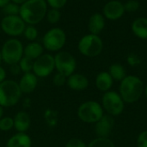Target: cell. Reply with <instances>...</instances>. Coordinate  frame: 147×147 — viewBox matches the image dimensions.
<instances>
[{
	"mask_svg": "<svg viewBox=\"0 0 147 147\" xmlns=\"http://www.w3.org/2000/svg\"><path fill=\"white\" fill-rule=\"evenodd\" d=\"M47 12V3L45 0H28L20 6V16L27 23H39Z\"/></svg>",
	"mask_w": 147,
	"mask_h": 147,
	"instance_id": "obj_1",
	"label": "cell"
},
{
	"mask_svg": "<svg viewBox=\"0 0 147 147\" xmlns=\"http://www.w3.org/2000/svg\"><path fill=\"white\" fill-rule=\"evenodd\" d=\"M121 98L127 103L137 101L143 93V82L136 76H126L120 87Z\"/></svg>",
	"mask_w": 147,
	"mask_h": 147,
	"instance_id": "obj_2",
	"label": "cell"
},
{
	"mask_svg": "<svg viewBox=\"0 0 147 147\" xmlns=\"http://www.w3.org/2000/svg\"><path fill=\"white\" fill-rule=\"evenodd\" d=\"M22 96L19 85L12 80H5L0 83V106L10 107L16 105Z\"/></svg>",
	"mask_w": 147,
	"mask_h": 147,
	"instance_id": "obj_3",
	"label": "cell"
},
{
	"mask_svg": "<svg viewBox=\"0 0 147 147\" xmlns=\"http://www.w3.org/2000/svg\"><path fill=\"white\" fill-rule=\"evenodd\" d=\"M2 61L11 66L19 63L23 56V46L17 39L7 40L1 49Z\"/></svg>",
	"mask_w": 147,
	"mask_h": 147,
	"instance_id": "obj_4",
	"label": "cell"
},
{
	"mask_svg": "<svg viewBox=\"0 0 147 147\" xmlns=\"http://www.w3.org/2000/svg\"><path fill=\"white\" fill-rule=\"evenodd\" d=\"M102 48L103 44L102 39L93 34L84 36L78 42V50L82 55L88 57L97 56L102 52Z\"/></svg>",
	"mask_w": 147,
	"mask_h": 147,
	"instance_id": "obj_5",
	"label": "cell"
},
{
	"mask_svg": "<svg viewBox=\"0 0 147 147\" xmlns=\"http://www.w3.org/2000/svg\"><path fill=\"white\" fill-rule=\"evenodd\" d=\"M78 115L85 123H96L103 116V111L97 102L87 101L78 107Z\"/></svg>",
	"mask_w": 147,
	"mask_h": 147,
	"instance_id": "obj_6",
	"label": "cell"
},
{
	"mask_svg": "<svg viewBox=\"0 0 147 147\" xmlns=\"http://www.w3.org/2000/svg\"><path fill=\"white\" fill-rule=\"evenodd\" d=\"M66 41V36L63 29L53 28L48 30L42 38L43 48L49 51H59L61 49Z\"/></svg>",
	"mask_w": 147,
	"mask_h": 147,
	"instance_id": "obj_7",
	"label": "cell"
},
{
	"mask_svg": "<svg viewBox=\"0 0 147 147\" xmlns=\"http://www.w3.org/2000/svg\"><path fill=\"white\" fill-rule=\"evenodd\" d=\"M55 68L58 73L64 75L66 77H69L73 74L76 69L77 62L74 56L66 51H60L56 54L54 56Z\"/></svg>",
	"mask_w": 147,
	"mask_h": 147,
	"instance_id": "obj_8",
	"label": "cell"
},
{
	"mask_svg": "<svg viewBox=\"0 0 147 147\" xmlns=\"http://www.w3.org/2000/svg\"><path fill=\"white\" fill-rule=\"evenodd\" d=\"M2 30L10 36H18L24 32L26 28L25 22L20 16H4L0 24Z\"/></svg>",
	"mask_w": 147,
	"mask_h": 147,
	"instance_id": "obj_9",
	"label": "cell"
},
{
	"mask_svg": "<svg viewBox=\"0 0 147 147\" xmlns=\"http://www.w3.org/2000/svg\"><path fill=\"white\" fill-rule=\"evenodd\" d=\"M55 68L54 56L50 54H43L34 61L33 72L37 77H47Z\"/></svg>",
	"mask_w": 147,
	"mask_h": 147,
	"instance_id": "obj_10",
	"label": "cell"
},
{
	"mask_svg": "<svg viewBox=\"0 0 147 147\" xmlns=\"http://www.w3.org/2000/svg\"><path fill=\"white\" fill-rule=\"evenodd\" d=\"M104 109L111 115H119L124 109L123 101L121 96L115 92H107L102 98Z\"/></svg>",
	"mask_w": 147,
	"mask_h": 147,
	"instance_id": "obj_11",
	"label": "cell"
},
{
	"mask_svg": "<svg viewBox=\"0 0 147 147\" xmlns=\"http://www.w3.org/2000/svg\"><path fill=\"white\" fill-rule=\"evenodd\" d=\"M124 12V4L117 0L109 1L103 7V14L109 20H117L121 18Z\"/></svg>",
	"mask_w": 147,
	"mask_h": 147,
	"instance_id": "obj_12",
	"label": "cell"
},
{
	"mask_svg": "<svg viewBox=\"0 0 147 147\" xmlns=\"http://www.w3.org/2000/svg\"><path fill=\"white\" fill-rule=\"evenodd\" d=\"M38 84L37 76L34 73H25L18 83L22 94H31L34 91Z\"/></svg>",
	"mask_w": 147,
	"mask_h": 147,
	"instance_id": "obj_13",
	"label": "cell"
},
{
	"mask_svg": "<svg viewBox=\"0 0 147 147\" xmlns=\"http://www.w3.org/2000/svg\"><path fill=\"white\" fill-rule=\"evenodd\" d=\"M115 121L109 115H104L96 122V133L99 138H107L114 127Z\"/></svg>",
	"mask_w": 147,
	"mask_h": 147,
	"instance_id": "obj_14",
	"label": "cell"
},
{
	"mask_svg": "<svg viewBox=\"0 0 147 147\" xmlns=\"http://www.w3.org/2000/svg\"><path fill=\"white\" fill-rule=\"evenodd\" d=\"M68 87L71 89L76 91H81L85 89L89 85L88 79L81 74H72L70 75L66 81Z\"/></svg>",
	"mask_w": 147,
	"mask_h": 147,
	"instance_id": "obj_15",
	"label": "cell"
},
{
	"mask_svg": "<svg viewBox=\"0 0 147 147\" xmlns=\"http://www.w3.org/2000/svg\"><path fill=\"white\" fill-rule=\"evenodd\" d=\"M14 127L18 133H25L30 126V117L25 111L18 112L14 117Z\"/></svg>",
	"mask_w": 147,
	"mask_h": 147,
	"instance_id": "obj_16",
	"label": "cell"
},
{
	"mask_svg": "<svg viewBox=\"0 0 147 147\" xmlns=\"http://www.w3.org/2000/svg\"><path fill=\"white\" fill-rule=\"evenodd\" d=\"M30 137L25 133H17L7 141L6 147H31Z\"/></svg>",
	"mask_w": 147,
	"mask_h": 147,
	"instance_id": "obj_17",
	"label": "cell"
},
{
	"mask_svg": "<svg viewBox=\"0 0 147 147\" xmlns=\"http://www.w3.org/2000/svg\"><path fill=\"white\" fill-rule=\"evenodd\" d=\"M105 26V20L102 15L99 13L93 14L89 20V29L93 35H98Z\"/></svg>",
	"mask_w": 147,
	"mask_h": 147,
	"instance_id": "obj_18",
	"label": "cell"
},
{
	"mask_svg": "<svg viewBox=\"0 0 147 147\" xmlns=\"http://www.w3.org/2000/svg\"><path fill=\"white\" fill-rule=\"evenodd\" d=\"M23 55L33 61H35L43 55V46L39 42H32L23 49Z\"/></svg>",
	"mask_w": 147,
	"mask_h": 147,
	"instance_id": "obj_19",
	"label": "cell"
},
{
	"mask_svg": "<svg viewBox=\"0 0 147 147\" xmlns=\"http://www.w3.org/2000/svg\"><path fill=\"white\" fill-rule=\"evenodd\" d=\"M132 31L141 39H147V18L139 17L132 24Z\"/></svg>",
	"mask_w": 147,
	"mask_h": 147,
	"instance_id": "obj_20",
	"label": "cell"
},
{
	"mask_svg": "<svg viewBox=\"0 0 147 147\" xmlns=\"http://www.w3.org/2000/svg\"><path fill=\"white\" fill-rule=\"evenodd\" d=\"M113 84V78L109 75V73L102 72L100 73L96 79V88L101 91H108Z\"/></svg>",
	"mask_w": 147,
	"mask_h": 147,
	"instance_id": "obj_21",
	"label": "cell"
},
{
	"mask_svg": "<svg viewBox=\"0 0 147 147\" xmlns=\"http://www.w3.org/2000/svg\"><path fill=\"white\" fill-rule=\"evenodd\" d=\"M109 75L116 81H122L126 77V71L123 66L120 64H113L109 68Z\"/></svg>",
	"mask_w": 147,
	"mask_h": 147,
	"instance_id": "obj_22",
	"label": "cell"
},
{
	"mask_svg": "<svg viewBox=\"0 0 147 147\" xmlns=\"http://www.w3.org/2000/svg\"><path fill=\"white\" fill-rule=\"evenodd\" d=\"M44 119L47 126L50 127H54L57 126L59 121V114L57 111L53 109H47L44 113Z\"/></svg>",
	"mask_w": 147,
	"mask_h": 147,
	"instance_id": "obj_23",
	"label": "cell"
},
{
	"mask_svg": "<svg viewBox=\"0 0 147 147\" xmlns=\"http://www.w3.org/2000/svg\"><path fill=\"white\" fill-rule=\"evenodd\" d=\"M87 147H115V145L107 138H97L91 141Z\"/></svg>",
	"mask_w": 147,
	"mask_h": 147,
	"instance_id": "obj_24",
	"label": "cell"
},
{
	"mask_svg": "<svg viewBox=\"0 0 147 147\" xmlns=\"http://www.w3.org/2000/svg\"><path fill=\"white\" fill-rule=\"evenodd\" d=\"M19 66L21 70L25 74V73H30L31 71H33V67H34V61L26 57V56H22V58L21 59V61L19 62Z\"/></svg>",
	"mask_w": 147,
	"mask_h": 147,
	"instance_id": "obj_25",
	"label": "cell"
},
{
	"mask_svg": "<svg viewBox=\"0 0 147 147\" xmlns=\"http://www.w3.org/2000/svg\"><path fill=\"white\" fill-rule=\"evenodd\" d=\"M14 127V120L11 117H3L0 120V131H9Z\"/></svg>",
	"mask_w": 147,
	"mask_h": 147,
	"instance_id": "obj_26",
	"label": "cell"
},
{
	"mask_svg": "<svg viewBox=\"0 0 147 147\" xmlns=\"http://www.w3.org/2000/svg\"><path fill=\"white\" fill-rule=\"evenodd\" d=\"M19 11L20 7L18 6V4L14 3H9L4 8H3V12L7 16H16L17 14H19Z\"/></svg>",
	"mask_w": 147,
	"mask_h": 147,
	"instance_id": "obj_27",
	"label": "cell"
},
{
	"mask_svg": "<svg viewBox=\"0 0 147 147\" xmlns=\"http://www.w3.org/2000/svg\"><path fill=\"white\" fill-rule=\"evenodd\" d=\"M47 19L50 23H56L59 21L61 14L59 10L57 9H52L47 12Z\"/></svg>",
	"mask_w": 147,
	"mask_h": 147,
	"instance_id": "obj_28",
	"label": "cell"
},
{
	"mask_svg": "<svg viewBox=\"0 0 147 147\" xmlns=\"http://www.w3.org/2000/svg\"><path fill=\"white\" fill-rule=\"evenodd\" d=\"M24 36L29 41H34L38 36V31L33 25H28L24 29Z\"/></svg>",
	"mask_w": 147,
	"mask_h": 147,
	"instance_id": "obj_29",
	"label": "cell"
},
{
	"mask_svg": "<svg viewBox=\"0 0 147 147\" xmlns=\"http://www.w3.org/2000/svg\"><path fill=\"white\" fill-rule=\"evenodd\" d=\"M66 76H65L64 75L60 74V73H57L53 78V82L55 86L57 87H62L66 83Z\"/></svg>",
	"mask_w": 147,
	"mask_h": 147,
	"instance_id": "obj_30",
	"label": "cell"
},
{
	"mask_svg": "<svg viewBox=\"0 0 147 147\" xmlns=\"http://www.w3.org/2000/svg\"><path fill=\"white\" fill-rule=\"evenodd\" d=\"M124 8H125V11L134 12L140 8V3L136 0H128L124 4Z\"/></svg>",
	"mask_w": 147,
	"mask_h": 147,
	"instance_id": "obj_31",
	"label": "cell"
},
{
	"mask_svg": "<svg viewBox=\"0 0 147 147\" xmlns=\"http://www.w3.org/2000/svg\"><path fill=\"white\" fill-rule=\"evenodd\" d=\"M67 0H47V3L53 7V9H60L65 6Z\"/></svg>",
	"mask_w": 147,
	"mask_h": 147,
	"instance_id": "obj_32",
	"label": "cell"
},
{
	"mask_svg": "<svg viewBox=\"0 0 147 147\" xmlns=\"http://www.w3.org/2000/svg\"><path fill=\"white\" fill-rule=\"evenodd\" d=\"M65 147H87L85 143L79 139H71L65 145Z\"/></svg>",
	"mask_w": 147,
	"mask_h": 147,
	"instance_id": "obj_33",
	"label": "cell"
},
{
	"mask_svg": "<svg viewBox=\"0 0 147 147\" xmlns=\"http://www.w3.org/2000/svg\"><path fill=\"white\" fill-rule=\"evenodd\" d=\"M138 147H147V131L141 133L138 138Z\"/></svg>",
	"mask_w": 147,
	"mask_h": 147,
	"instance_id": "obj_34",
	"label": "cell"
},
{
	"mask_svg": "<svg viewBox=\"0 0 147 147\" xmlns=\"http://www.w3.org/2000/svg\"><path fill=\"white\" fill-rule=\"evenodd\" d=\"M127 61L130 63V65H132V66H134V65H137L140 63V59L136 55H130L127 58Z\"/></svg>",
	"mask_w": 147,
	"mask_h": 147,
	"instance_id": "obj_35",
	"label": "cell"
},
{
	"mask_svg": "<svg viewBox=\"0 0 147 147\" xmlns=\"http://www.w3.org/2000/svg\"><path fill=\"white\" fill-rule=\"evenodd\" d=\"M21 71H22V70H21L20 66H19L18 63L10 66V72H11L13 75H18V74H20Z\"/></svg>",
	"mask_w": 147,
	"mask_h": 147,
	"instance_id": "obj_36",
	"label": "cell"
},
{
	"mask_svg": "<svg viewBox=\"0 0 147 147\" xmlns=\"http://www.w3.org/2000/svg\"><path fill=\"white\" fill-rule=\"evenodd\" d=\"M5 78H6V71L3 67L0 66V83L5 81Z\"/></svg>",
	"mask_w": 147,
	"mask_h": 147,
	"instance_id": "obj_37",
	"label": "cell"
},
{
	"mask_svg": "<svg viewBox=\"0 0 147 147\" xmlns=\"http://www.w3.org/2000/svg\"><path fill=\"white\" fill-rule=\"evenodd\" d=\"M11 0H0V8L3 9L4 8L7 4H9L10 3Z\"/></svg>",
	"mask_w": 147,
	"mask_h": 147,
	"instance_id": "obj_38",
	"label": "cell"
},
{
	"mask_svg": "<svg viewBox=\"0 0 147 147\" xmlns=\"http://www.w3.org/2000/svg\"><path fill=\"white\" fill-rule=\"evenodd\" d=\"M11 1H12V3H16V4H22V3H24L26 1H28V0H11Z\"/></svg>",
	"mask_w": 147,
	"mask_h": 147,
	"instance_id": "obj_39",
	"label": "cell"
},
{
	"mask_svg": "<svg viewBox=\"0 0 147 147\" xmlns=\"http://www.w3.org/2000/svg\"><path fill=\"white\" fill-rule=\"evenodd\" d=\"M3 107L0 106V120L3 117Z\"/></svg>",
	"mask_w": 147,
	"mask_h": 147,
	"instance_id": "obj_40",
	"label": "cell"
},
{
	"mask_svg": "<svg viewBox=\"0 0 147 147\" xmlns=\"http://www.w3.org/2000/svg\"><path fill=\"white\" fill-rule=\"evenodd\" d=\"M2 61V55H1V50H0V62Z\"/></svg>",
	"mask_w": 147,
	"mask_h": 147,
	"instance_id": "obj_41",
	"label": "cell"
},
{
	"mask_svg": "<svg viewBox=\"0 0 147 147\" xmlns=\"http://www.w3.org/2000/svg\"><path fill=\"white\" fill-rule=\"evenodd\" d=\"M146 96H147V87H146Z\"/></svg>",
	"mask_w": 147,
	"mask_h": 147,
	"instance_id": "obj_42",
	"label": "cell"
},
{
	"mask_svg": "<svg viewBox=\"0 0 147 147\" xmlns=\"http://www.w3.org/2000/svg\"><path fill=\"white\" fill-rule=\"evenodd\" d=\"M0 29H1V28H0Z\"/></svg>",
	"mask_w": 147,
	"mask_h": 147,
	"instance_id": "obj_43",
	"label": "cell"
}]
</instances>
